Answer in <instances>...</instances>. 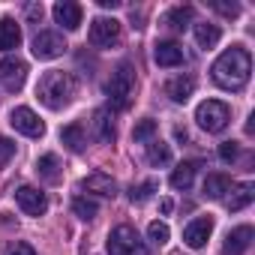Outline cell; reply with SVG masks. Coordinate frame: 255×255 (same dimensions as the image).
Listing matches in <instances>:
<instances>
[{"label":"cell","mask_w":255,"mask_h":255,"mask_svg":"<svg viewBox=\"0 0 255 255\" xmlns=\"http://www.w3.org/2000/svg\"><path fill=\"white\" fill-rule=\"evenodd\" d=\"M159 210H162V213H171V210H174V201H171V198H162V201H159Z\"/></svg>","instance_id":"obj_37"},{"label":"cell","mask_w":255,"mask_h":255,"mask_svg":"<svg viewBox=\"0 0 255 255\" xmlns=\"http://www.w3.org/2000/svg\"><path fill=\"white\" fill-rule=\"evenodd\" d=\"M210 231H213V219H210V216H198V219H192V222L183 228V240H186V246L201 249V246L207 243Z\"/></svg>","instance_id":"obj_12"},{"label":"cell","mask_w":255,"mask_h":255,"mask_svg":"<svg viewBox=\"0 0 255 255\" xmlns=\"http://www.w3.org/2000/svg\"><path fill=\"white\" fill-rule=\"evenodd\" d=\"M153 60H156L159 66H180V63H183V48H180L177 42H156Z\"/></svg>","instance_id":"obj_15"},{"label":"cell","mask_w":255,"mask_h":255,"mask_svg":"<svg viewBox=\"0 0 255 255\" xmlns=\"http://www.w3.org/2000/svg\"><path fill=\"white\" fill-rule=\"evenodd\" d=\"M72 213H75L78 219H84V222H90V219H96V213H99V207H96V201H90V198H84V195H78V198H72Z\"/></svg>","instance_id":"obj_27"},{"label":"cell","mask_w":255,"mask_h":255,"mask_svg":"<svg viewBox=\"0 0 255 255\" xmlns=\"http://www.w3.org/2000/svg\"><path fill=\"white\" fill-rule=\"evenodd\" d=\"M192 21V6H174L171 12H165V24L171 30H186Z\"/></svg>","instance_id":"obj_24"},{"label":"cell","mask_w":255,"mask_h":255,"mask_svg":"<svg viewBox=\"0 0 255 255\" xmlns=\"http://www.w3.org/2000/svg\"><path fill=\"white\" fill-rule=\"evenodd\" d=\"M147 162L150 165H168L171 162V147L165 141H159V138L147 141Z\"/></svg>","instance_id":"obj_23"},{"label":"cell","mask_w":255,"mask_h":255,"mask_svg":"<svg viewBox=\"0 0 255 255\" xmlns=\"http://www.w3.org/2000/svg\"><path fill=\"white\" fill-rule=\"evenodd\" d=\"M33 57L36 60H54V57H60L63 51H66V42H63V36L60 33H54V30H42V33H36L33 36Z\"/></svg>","instance_id":"obj_6"},{"label":"cell","mask_w":255,"mask_h":255,"mask_svg":"<svg viewBox=\"0 0 255 255\" xmlns=\"http://www.w3.org/2000/svg\"><path fill=\"white\" fill-rule=\"evenodd\" d=\"M60 141H63L72 153H81V150H84V144H87L84 126H81V123H69V126H63V129H60Z\"/></svg>","instance_id":"obj_18"},{"label":"cell","mask_w":255,"mask_h":255,"mask_svg":"<svg viewBox=\"0 0 255 255\" xmlns=\"http://www.w3.org/2000/svg\"><path fill=\"white\" fill-rule=\"evenodd\" d=\"M195 171H198V162H183V165H177V168L171 171V180H168V183H171L174 189H189Z\"/></svg>","instance_id":"obj_21"},{"label":"cell","mask_w":255,"mask_h":255,"mask_svg":"<svg viewBox=\"0 0 255 255\" xmlns=\"http://www.w3.org/2000/svg\"><path fill=\"white\" fill-rule=\"evenodd\" d=\"M228 189H231V180L225 174H207V180H204V195L207 198H222Z\"/></svg>","instance_id":"obj_26"},{"label":"cell","mask_w":255,"mask_h":255,"mask_svg":"<svg viewBox=\"0 0 255 255\" xmlns=\"http://www.w3.org/2000/svg\"><path fill=\"white\" fill-rule=\"evenodd\" d=\"M213 9H219L222 15H228V18H234L237 12H240V6L237 3H219V0H213Z\"/></svg>","instance_id":"obj_33"},{"label":"cell","mask_w":255,"mask_h":255,"mask_svg":"<svg viewBox=\"0 0 255 255\" xmlns=\"http://www.w3.org/2000/svg\"><path fill=\"white\" fill-rule=\"evenodd\" d=\"M15 201H18V207H21L27 216H42V213L48 210L45 192H39V189H33V186H18V189H15Z\"/></svg>","instance_id":"obj_10"},{"label":"cell","mask_w":255,"mask_h":255,"mask_svg":"<svg viewBox=\"0 0 255 255\" xmlns=\"http://www.w3.org/2000/svg\"><path fill=\"white\" fill-rule=\"evenodd\" d=\"M147 234H150V240H153L156 246H165V243H168V237H171V231H168V225H165V222H150Z\"/></svg>","instance_id":"obj_30"},{"label":"cell","mask_w":255,"mask_h":255,"mask_svg":"<svg viewBox=\"0 0 255 255\" xmlns=\"http://www.w3.org/2000/svg\"><path fill=\"white\" fill-rule=\"evenodd\" d=\"M249 243H252V228L249 225H237L228 234V240H225V255H243L249 249Z\"/></svg>","instance_id":"obj_16"},{"label":"cell","mask_w":255,"mask_h":255,"mask_svg":"<svg viewBox=\"0 0 255 255\" xmlns=\"http://www.w3.org/2000/svg\"><path fill=\"white\" fill-rule=\"evenodd\" d=\"M27 18H30V21H42V3L27 6Z\"/></svg>","instance_id":"obj_35"},{"label":"cell","mask_w":255,"mask_h":255,"mask_svg":"<svg viewBox=\"0 0 255 255\" xmlns=\"http://www.w3.org/2000/svg\"><path fill=\"white\" fill-rule=\"evenodd\" d=\"M153 135H156V120L144 117V120H138V123H135L132 138H135L138 144H144V141H153Z\"/></svg>","instance_id":"obj_28"},{"label":"cell","mask_w":255,"mask_h":255,"mask_svg":"<svg viewBox=\"0 0 255 255\" xmlns=\"http://www.w3.org/2000/svg\"><path fill=\"white\" fill-rule=\"evenodd\" d=\"M219 39H222V30L216 24H195V42L201 48H213Z\"/></svg>","instance_id":"obj_25"},{"label":"cell","mask_w":255,"mask_h":255,"mask_svg":"<svg viewBox=\"0 0 255 255\" xmlns=\"http://www.w3.org/2000/svg\"><path fill=\"white\" fill-rule=\"evenodd\" d=\"M6 255H36V252H33V246H27V243H12V246L6 249Z\"/></svg>","instance_id":"obj_34"},{"label":"cell","mask_w":255,"mask_h":255,"mask_svg":"<svg viewBox=\"0 0 255 255\" xmlns=\"http://www.w3.org/2000/svg\"><path fill=\"white\" fill-rule=\"evenodd\" d=\"M120 36V21L117 18H93L90 24V45L96 48H111Z\"/></svg>","instance_id":"obj_8"},{"label":"cell","mask_w":255,"mask_h":255,"mask_svg":"<svg viewBox=\"0 0 255 255\" xmlns=\"http://www.w3.org/2000/svg\"><path fill=\"white\" fill-rule=\"evenodd\" d=\"M237 153H240L237 141H222V144H219V159H222V162H234Z\"/></svg>","instance_id":"obj_31"},{"label":"cell","mask_w":255,"mask_h":255,"mask_svg":"<svg viewBox=\"0 0 255 255\" xmlns=\"http://www.w3.org/2000/svg\"><path fill=\"white\" fill-rule=\"evenodd\" d=\"M96 3H99L102 9H117V6H120V0H96Z\"/></svg>","instance_id":"obj_36"},{"label":"cell","mask_w":255,"mask_h":255,"mask_svg":"<svg viewBox=\"0 0 255 255\" xmlns=\"http://www.w3.org/2000/svg\"><path fill=\"white\" fill-rule=\"evenodd\" d=\"M9 123L15 126V132H21V135H27V138H39V135L45 132V123H42V120L36 117V111L27 108V105L15 108V111L9 114Z\"/></svg>","instance_id":"obj_7"},{"label":"cell","mask_w":255,"mask_h":255,"mask_svg":"<svg viewBox=\"0 0 255 255\" xmlns=\"http://www.w3.org/2000/svg\"><path fill=\"white\" fill-rule=\"evenodd\" d=\"M195 120H198V126H201L204 132H222L225 126H228V120H231V114H228L225 102L207 99V102H201L195 108Z\"/></svg>","instance_id":"obj_5"},{"label":"cell","mask_w":255,"mask_h":255,"mask_svg":"<svg viewBox=\"0 0 255 255\" xmlns=\"http://www.w3.org/2000/svg\"><path fill=\"white\" fill-rule=\"evenodd\" d=\"M153 192H156V180H144V183H138V186L129 189V201H132V204H141V201H147Z\"/></svg>","instance_id":"obj_29"},{"label":"cell","mask_w":255,"mask_h":255,"mask_svg":"<svg viewBox=\"0 0 255 255\" xmlns=\"http://www.w3.org/2000/svg\"><path fill=\"white\" fill-rule=\"evenodd\" d=\"M90 126H93V138H96V141H102V144L114 141V123H111V114H108L105 108L93 111V120H90Z\"/></svg>","instance_id":"obj_14"},{"label":"cell","mask_w":255,"mask_h":255,"mask_svg":"<svg viewBox=\"0 0 255 255\" xmlns=\"http://www.w3.org/2000/svg\"><path fill=\"white\" fill-rule=\"evenodd\" d=\"M165 93L174 99V102H186L192 93H195V78L192 75H177L165 84Z\"/></svg>","instance_id":"obj_17"},{"label":"cell","mask_w":255,"mask_h":255,"mask_svg":"<svg viewBox=\"0 0 255 255\" xmlns=\"http://www.w3.org/2000/svg\"><path fill=\"white\" fill-rule=\"evenodd\" d=\"M249 72H252V57L246 48L240 45H231L225 54L216 57V63L210 66V75L213 81L222 87V90H243L246 81H249Z\"/></svg>","instance_id":"obj_1"},{"label":"cell","mask_w":255,"mask_h":255,"mask_svg":"<svg viewBox=\"0 0 255 255\" xmlns=\"http://www.w3.org/2000/svg\"><path fill=\"white\" fill-rule=\"evenodd\" d=\"M36 174L45 180V183H57L60 180V159L54 153H42L36 159Z\"/></svg>","instance_id":"obj_19"},{"label":"cell","mask_w":255,"mask_h":255,"mask_svg":"<svg viewBox=\"0 0 255 255\" xmlns=\"http://www.w3.org/2000/svg\"><path fill=\"white\" fill-rule=\"evenodd\" d=\"M108 255H150L147 246L141 243V237L135 234V228L129 225H117L111 234H108Z\"/></svg>","instance_id":"obj_4"},{"label":"cell","mask_w":255,"mask_h":255,"mask_svg":"<svg viewBox=\"0 0 255 255\" xmlns=\"http://www.w3.org/2000/svg\"><path fill=\"white\" fill-rule=\"evenodd\" d=\"M81 189H84V192H96V195H108V198L117 195V183H114V177H108V174H102V171L87 174V177L81 180Z\"/></svg>","instance_id":"obj_13"},{"label":"cell","mask_w":255,"mask_h":255,"mask_svg":"<svg viewBox=\"0 0 255 255\" xmlns=\"http://www.w3.org/2000/svg\"><path fill=\"white\" fill-rule=\"evenodd\" d=\"M12 156H15V144H12L6 135H0V168H3Z\"/></svg>","instance_id":"obj_32"},{"label":"cell","mask_w":255,"mask_h":255,"mask_svg":"<svg viewBox=\"0 0 255 255\" xmlns=\"http://www.w3.org/2000/svg\"><path fill=\"white\" fill-rule=\"evenodd\" d=\"M75 90H78L75 78H72L69 72H63V69H51V72H45V75L39 78V84H36V96H39V102H42L45 108H51V111L66 108V105L75 99Z\"/></svg>","instance_id":"obj_2"},{"label":"cell","mask_w":255,"mask_h":255,"mask_svg":"<svg viewBox=\"0 0 255 255\" xmlns=\"http://www.w3.org/2000/svg\"><path fill=\"white\" fill-rule=\"evenodd\" d=\"M0 78H3V87L9 90V93H15V90H21V84H24V78H27V63L21 60V57H3V63H0Z\"/></svg>","instance_id":"obj_9"},{"label":"cell","mask_w":255,"mask_h":255,"mask_svg":"<svg viewBox=\"0 0 255 255\" xmlns=\"http://www.w3.org/2000/svg\"><path fill=\"white\" fill-rule=\"evenodd\" d=\"M132 90H135V69L129 63H120L117 72L111 75V81L105 84V93H108V105L114 111H126L132 102Z\"/></svg>","instance_id":"obj_3"},{"label":"cell","mask_w":255,"mask_h":255,"mask_svg":"<svg viewBox=\"0 0 255 255\" xmlns=\"http://www.w3.org/2000/svg\"><path fill=\"white\" fill-rule=\"evenodd\" d=\"M54 21L63 27V30H78L81 27V15L84 9L78 3H72V0H60V3H54Z\"/></svg>","instance_id":"obj_11"},{"label":"cell","mask_w":255,"mask_h":255,"mask_svg":"<svg viewBox=\"0 0 255 255\" xmlns=\"http://www.w3.org/2000/svg\"><path fill=\"white\" fill-rule=\"evenodd\" d=\"M18 45H21V27L12 18H3L0 21V48L9 51V48H18Z\"/></svg>","instance_id":"obj_20"},{"label":"cell","mask_w":255,"mask_h":255,"mask_svg":"<svg viewBox=\"0 0 255 255\" xmlns=\"http://www.w3.org/2000/svg\"><path fill=\"white\" fill-rule=\"evenodd\" d=\"M174 138H177V141H186V138H189V132L183 129V126H177V129H174Z\"/></svg>","instance_id":"obj_38"},{"label":"cell","mask_w":255,"mask_h":255,"mask_svg":"<svg viewBox=\"0 0 255 255\" xmlns=\"http://www.w3.org/2000/svg\"><path fill=\"white\" fill-rule=\"evenodd\" d=\"M252 198H255V186H252V183H240V186L231 192V198H228V210H231V213H237V210L249 207V204H252Z\"/></svg>","instance_id":"obj_22"}]
</instances>
